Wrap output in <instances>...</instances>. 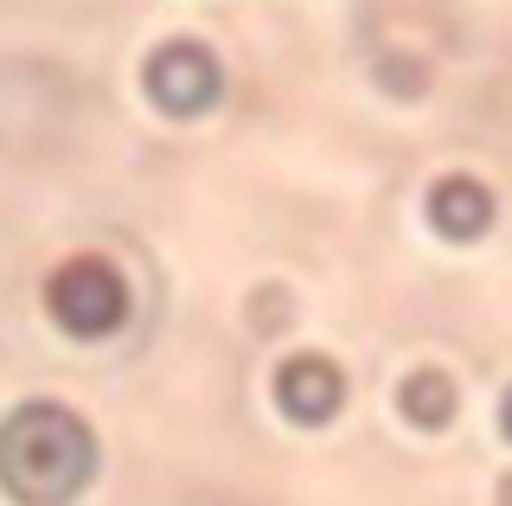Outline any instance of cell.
<instances>
[{
    "label": "cell",
    "instance_id": "3957f363",
    "mask_svg": "<svg viewBox=\"0 0 512 506\" xmlns=\"http://www.w3.org/2000/svg\"><path fill=\"white\" fill-rule=\"evenodd\" d=\"M141 84H148V97L167 109V116H199V109L218 103L224 77H218V58L205 52L199 39H173V45H160L148 58Z\"/></svg>",
    "mask_w": 512,
    "mask_h": 506
},
{
    "label": "cell",
    "instance_id": "ba28073f",
    "mask_svg": "<svg viewBox=\"0 0 512 506\" xmlns=\"http://www.w3.org/2000/svg\"><path fill=\"white\" fill-rule=\"evenodd\" d=\"M506 506H512V481H506Z\"/></svg>",
    "mask_w": 512,
    "mask_h": 506
},
{
    "label": "cell",
    "instance_id": "277c9868",
    "mask_svg": "<svg viewBox=\"0 0 512 506\" xmlns=\"http://www.w3.org/2000/svg\"><path fill=\"white\" fill-rule=\"evenodd\" d=\"M340 398H346V378H340L333 359H320V353H295L276 372V404L295 423H327L333 410H340Z\"/></svg>",
    "mask_w": 512,
    "mask_h": 506
},
{
    "label": "cell",
    "instance_id": "7a4b0ae2",
    "mask_svg": "<svg viewBox=\"0 0 512 506\" xmlns=\"http://www.w3.org/2000/svg\"><path fill=\"white\" fill-rule=\"evenodd\" d=\"M45 308H52V321L64 334L103 340L128 321V282L116 276V263H103V257H71L45 282Z\"/></svg>",
    "mask_w": 512,
    "mask_h": 506
},
{
    "label": "cell",
    "instance_id": "8992f818",
    "mask_svg": "<svg viewBox=\"0 0 512 506\" xmlns=\"http://www.w3.org/2000/svg\"><path fill=\"white\" fill-rule=\"evenodd\" d=\"M397 404H404V417L416 430H442V423L455 417V385H448L442 372H410L404 391H397Z\"/></svg>",
    "mask_w": 512,
    "mask_h": 506
},
{
    "label": "cell",
    "instance_id": "5b68a950",
    "mask_svg": "<svg viewBox=\"0 0 512 506\" xmlns=\"http://www.w3.org/2000/svg\"><path fill=\"white\" fill-rule=\"evenodd\" d=\"M429 225L442 237H455V244H474L493 225V193L480 180H468V173H448V180L429 186Z\"/></svg>",
    "mask_w": 512,
    "mask_h": 506
},
{
    "label": "cell",
    "instance_id": "52a82bcc",
    "mask_svg": "<svg viewBox=\"0 0 512 506\" xmlns=\"http://www.w3.org/2000/svg\"><path fill=\"white\" fill-rule=\"evenodd\" d=\"M500 430L512 436V385H506V404H500Z\"/></svg>",
    "mask_w": 512,
    "mask_h": 506
},
{
    "label": "cell",
    "instance_id": "6da1fadb",
    "mask_svg": "<svg viewBox=\"0 0 512 506\" xmlns=\"http://www.w3.org/2000/svg\"><path fill=\"white\" fill-rule=\"evenodd\" d=\"M96 474V436L64 404H20L0 423V494L20 506H71Z\"/></svg>",
    "mask_w": 512,
    "mask_h": 506
}]
</instances>
